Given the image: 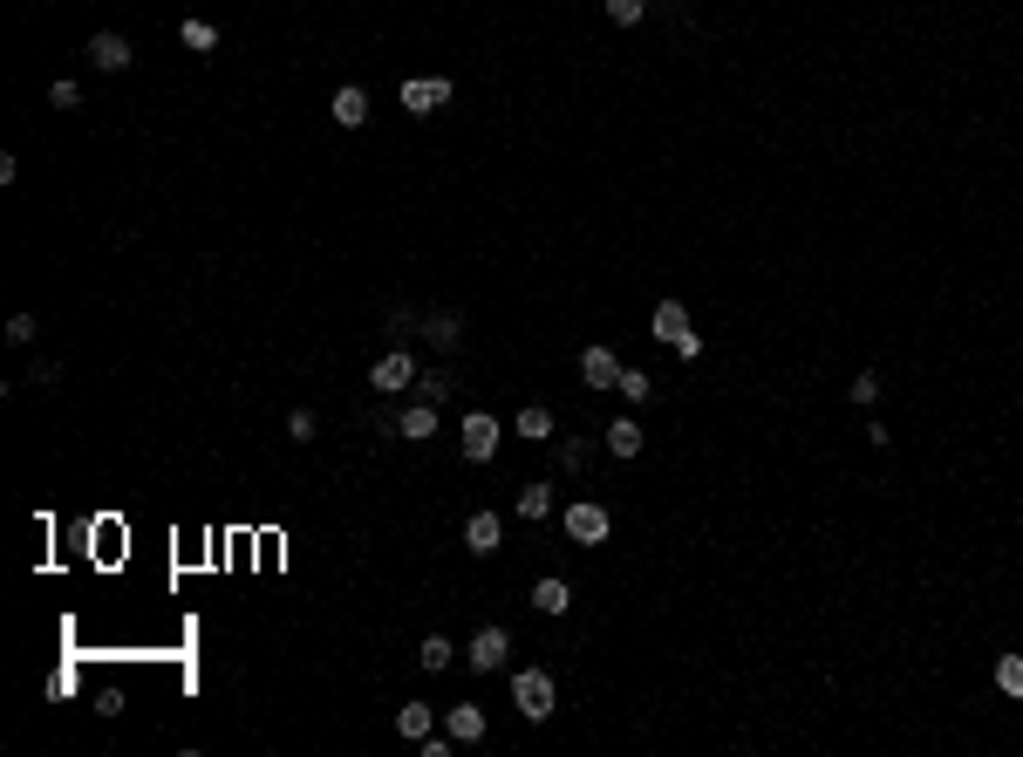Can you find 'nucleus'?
I'll use <instances>...</instances> for the list:
<instances>
[{"label":"nucleus","mask_w":1023,"mask_h":757,"mask_svg":"<svg viewBox=\"0 0 1023 757\" xmlns=\"http://www.w3.org/2000/svg\"><path fill=\"white\" fill-rule=\"evenodd\" d=\"M178 41H185L191 55H212V48H219V28H212V21H198V14H191L185 28H178Z\"/></svg>","instance_id":"obj_17"},{"label":"nucleus","mask_w":1023,"mask_h":757,"mask_svg":"<svg viewBox=\"0 0 1023 757\" xmlns=\"http://www.w3.org/2000/svg\"><path fill=\"white\" fill-rule=\"evenodd\" d=\"M846 396H853V403H873V396H880V376H853V382H846Z\"/></svg>","instance_id":"obj_26"},{"label":"nucleus","mask_w":1023,"mask_h":757,"mask_svg":"<svg viewBox=\"0 0 1023 757\" xmlns=\"http://www.w3.org/2000/svg\"><path fill=\"white\" fill-rule=\"evenodd\" d=\"M369 382H376L382 396H396V389H410V382H417V362H410L403 348H389V355H382L376 369H369Z\"/></svg>","instance_id":"obj_4"},{"label":"nucleus","mask_w":1023,"mask_h":757,"mask_svg":"<svg viewBox=\"0 0 1023 757\" xmlns=\"http://www.w3.org/2000/svg\"><path fill=\"white\" fill-rule=\"evenodd\" d=\"M546 512H553V492L546 485H526L519 492V519H546Z\"/></svg>","instance_id":"obj_21"},{"label":"nucleus","mask_w":1023,"mask_h":757,"mask_svg":"<svg viewBox=\"0 0 1023 757\" xmlns=\"http://www.w3.org/2000/svg\"><path fill=\"white\" fill-rule=\"evenodd\" d=\"M648 335H662L669 348H676V341L689 335V307H682V301H662V307H655V328H648Z\"/></svg>","instance_id":"obj_12"},{"label":"nucleus","mask_w":1023,"mask_h":757,"mask_svg":"<svg viewBox=\"0 0 1023 757\" xmlns=\"http://www.w3.org/2000/svg\"><path fill=\"white\" fill-rule=\"evenodd\" d=\"M437 430V403H410L403 417H396V437H410V444H423Z\"/></svg>","instance_id":"obj_13"},{"label":"nucleus","mask_w":1023,"mask_h":757,"mask_svg":"<svg viewBox=\"0 0 1023 757\" xmlns=\"http://www.w3.org/2000/svg\"><path fill=\"white\" fill-rule=\"evenodd\" d=\"M48 103H55V110H76L82 89H76V82H55V89H48Z\"/></svg>","instance_id":"obj_27"},{"label":"nucleus","mask_w":1023,"mask_h":757,"mask_svg":"<svg viewBox=\"0 0 1023 757\" xmlns=\"http://www.w3.org/2000/svg\"><path fill=\"white\" fill-rule=\"evenodd\" d=\"M607 21H614V28H635V21H642V0H607Z\"/></svg>","instance_id":"obj_23"},{"label":"nucleus","mask_w":1023,"mask_h":757,"mask_svg":"<svg viewBox=\"0 0 1023 757\" xmlns=\"http://www.w3.org/2000/svg\"><path fill=\"white\" fill-rule=\"evenodd\" d=\"M287 437H294V444H314V410H294V417H287Z\"/></svg>","instance_id":"obj_25"},{"label":"nucleus","mask_w":1023,"mask_h":757,"mask_svg":"<svg viewBox=\"0 0 1023 757\" xmlns=\"http://www.w3.org/2000/svg\"><path fill=\"white\" fill-rule=\"evenodd\" d=\"M417 662H423V669H430V676H437V669H451V662H457V648L444 642V635H423V648H417Z\"/></svg>","instance_id":"obj_19"},{"label":"nucleus","mask_w":1023,"mask_h":757,"mask_svg":"<svg viewBox=\"0 0 1023 757\" xmlns=\"http://www.w3.org/2000/svg\"><path fill=\"white\" fill-rule=\"evenodd\" d=\"M328 116H335L341 130H362V123H369V96H362V89L348 82V89H335V103H328Z\"/></svg>","instance_id":"obj_10"},{"label":"nucleus","mask_w":1023,"mask_h":757,"mask_svg":"<svg viewBox=\"0 0 1023 757\" xmlns=\"http://www.w3.org/2000/svg\"><path fill=\"white\" fill-rule=\"evenodd\" d=\"M621 396H628V403H648V376H642V369H621Z\"/></svg>","instance_id":"obj_24"},{"label":"nucleus","mask_w":1023,"mask_h":757,"mask_svg":"<svg viewBox=\"0 0 1023 757\" xmlns=\"http://www.w3.org/2000/svg\"><path fill=\"white\" fill-rule=\"evenodd\" d=\"M505 655H512V635H505V628H478V642H471V669H505Z\"/></svg>","instance_id":"obj_8"},{"label":"nucleus","mask_w":1023,"mask_h":757,"mask_svg":"<svg viewBox=\"0 0 1023 757\" xmlns=\"http://www.w3.org/2000/svg\"><path fill=\"white\" fill-rule=\"evenodd\" d=\"M512 703L526 710V723H546L553 717V676L546 669H519L512 676Z\"/></svg>","instance_id":"obj_1"},{"label":"nucleus","mask_w":1023,"mask_h":757,"mask_svg":"<svg viewBox=\"0 0 1023 757\" xmlns=\"http://www.w3.org/2000/svg\"><path fill=\"white\" fill-rule=\"evenodd\" d=\"M512 430H519V437H532V444H546V437H553V410H539V403H526Z\"/></svg>","instance_id":"obj_18"},{"label":"nucleus","mask_w":1023,"mask_h":757,"mask_svg":"<svg viewBox=\"0 0 1023 757\" xmlns=\"http://www.w3.org/2000/svg\"><path fill=\"white\" fill-rule=\"evenodd\" d=\"M444 730H451L457 744H478L485 737V710L478 703H457V710H444Z\"/></svg>","instance_id":"obj_11"},{"label":"nucleus","mask_w":1023,"mask_h":757,"mask_svg":"<svg viewBox=\"0 0 1023 757\" xmlns=\"http://www.w3.org/2000/svg\"><path fill=\"white\" fill-rule=\"evenodd\" d=\"M498 444H505V430H498V417H485V410H471L464 417V457L471 464H492Z\"/></svg>","instance_id":"obj_2"},{"label":"nucleus","mask_w":1023,"mask_h":757,"mask_svg":"<svg viewBox=\"0 0 1023 757\" xmlns=\"http://www.w3.org/2000/svg\"><path fill=\"white\" fill-rule=\"evenodd\" d=\"M567 539H573V546H601V539H607V512L594 505V498L567 505Z\"/></svg>","instance_id":"obj_3"},{"label":"nucleus","mask_w":1023,"mask_h":757,"mask_svg":"<svg viewBox=\"0 0 1023 757\" xmlns=\"http://www.w3.org/2000/svg\"><path fill=\"white\" fill-rule=\"evenodd\" d=\"M580 382H587V389H621V362H614V348H587V355H580Z\"/></svg>","instance_id":"obj_7"},{"label":"nucleus","mask_w":1023,"mask_h":757,"mask_svg":"<svg viewBox=\"0 0 1023 757\" xmlns=\"http://www.w3.org/2000/svg\"><path fill=\"white\" fill-rule=\"evenodd\" d=\"M430 723H437V710H430V703H403V710H396V737L423 744V737H430Z\"/></svg>","instance_id":"obj_14"},{"label":"nucleus","mask_w":1023,"mask_h":757,"mask_svg":"<svg viewBox=\"0 0 1023 757\" xmlns=\"http://www.w3.org/2000/svg\"><path fill=\"white\" fill-rule=\"evenodd\" d=\"M35 328H41L35 314H14V321H7V341H35Z\"/></svg>","instance_id":"obj_28"},{"label":"nucleus","mask_w":1023,"mask_h":757,"mask_svg":"<svg viewBox=\"0 0 1023 757\" xmlns=\"http://www.w3.org/2000/svg\"><path fill=\"white\" fill-rule=\"evenodd\" d=\"M423 335L437 341V348H457V314H430V328Z\"/></svg>","instance_id":"obj_22"},{"label":"nucleus","mask_w":1023,"mask_h":757,"mask_svg":"<svg viewBox=\"0 0 1023 757\" xmlns=\"http://www.w3.org/2000/svg\"><path fill=\"white\" fill-rule=\"evenodd\" d=\"M444 103H451V82H444V76H417V82H403V110L430 116V110H444Z\"/></svg>","instance_id":"obj_5"},{"label":"nucleus","mask_w":1023,"mask_h":757,"mask_svg":"<svg viewBox=\"0 0 1023 757\" xmlns=\"http://www.w3.org/2000/svg\"><path fill=\"white\" fill-rule=\"evenodd\" d=\"M498 539H505V519H498V512H485V505H478V512H471V519H464V546H471V553H478V560H485V553H498Z\"/></svg>","instance_id":"obj_6"},{"label":"nucleus","mask_w":1023,"mask_h":757,"mask_svg":"<svg viewBox=\"0 0 1023 757\" xmlns=\"http://www.w3.org/2000/svg\"><path fill=\"white\" fill-rule=\"evenodd\" d=\"M996 689L1003 696H1023V655H996Z\"/></svg>","instance_id":"obj_20"},{"label":"nucleus","mask_w":1023,"mask_h":757,"mask_svg":"<svg viewBox=\"0 0 1023 757\" xmlns=\"http://www.w3.org/2000/svg\"><path fill=\"white\" fill-rule=\"evenodd\" d=\"M532 607H539V614H567V607H573L567 580H539V587H532Z\"/></svg>","instance_id":"obj_16"},{"label":"nucleus","mask_w":1023,"mask_h":757,"mask_svg":"<svg viewBox=\"0 0 1023 757\" xmlns=\"http://www.w3.org/2000/svg\"><path fill=\"white\" fill-rule=\"evenodd\" d=\"M607 451H614V457H642V423L614 417V423H607Z\"/></svg>","instance_id":"obj_15"},{"label":"nucleus","mask_w":1023,"mask_h":757,"mask_svg":"<svg viewBox=\"0 0 1023 757\" xmlns=\"http://www.w3.org/2000/svg\"><path fill=\"white\" fill-rule=\"evenodd\" d=\"M89 62H96L103 76H123V69H130V41H123V35H96V41H89Z\"/></svg>","instance_id":"obj_9"}]
</instances>
